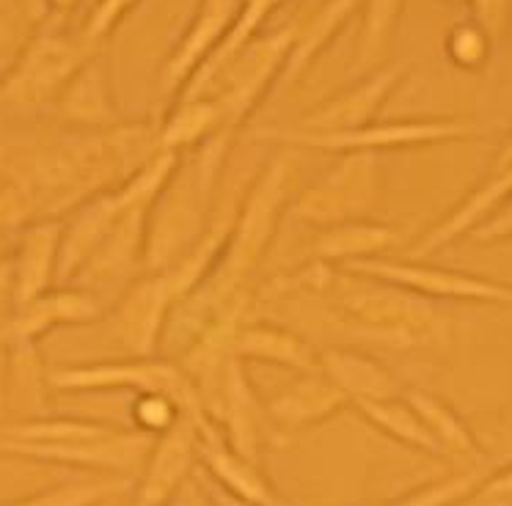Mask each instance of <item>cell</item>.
<instances>
[{"label":"cell","mask_w":512,"mask_h":506,"mask_svg":"<svg viewBox=\"0 0 512 506\" xmlns=\"http://www.w3.org/2000/svg\"><path fill=\"white\" fill-rule=\"evenodd\" d=\"M510 198L512 165L510 168H504V171H493V176H490L485 185H479L477 190H471L449 215H444V218L435 223L433 229L416 240V245L408 251V259L430 256V253L438 251V248H444V245H449V242L457 240V237L471 234V231L479 229L485 220L493 218Z\"/></svg>","instance_id":"obj_15"},{"label":"cell","mask_w":512,"mask_h":506,"mask_svg":"<svg viewBox=\"0 0 512 506\" xmlns=\"http://www.w3.org/2000/svg\"><path fill=\"white\" fill-rule=\"evenodd\" d=\"M356 11V3H325V6H317V9L309 11L301 25H292L295 33H292V47L290 55H287V64H284V72H281L279 86H295L306 75V69L314 64V58L328 50V44L334 42L336 33L342 31V25Z\"/></svg>","instance_id":"obj_18"},{"label":"cell","mask_w":512,"mask_h":506,"mask_svg":"<svg viewBox=\"0 0 512 506\" xmlns=\"http://www.w3.org/2000/svg\"><path fill=\"white\" fill-rule=\"evenodd\" d=\"M405 402L416 410V416L422 418L424 427L430 429V435L441 443L446 457H479V443L474 432L438 396L413 388L405 394Z\"/></svg>","instance_id":"obj_25"},{"label":"cell","mask_w":512,"mask_h":506,"mask_svg":"<svg viewBox=\"0 0 512 506\" xmlns=\"http://www.w3.org/2000/svg\"><path fill=\"white\" fill-rule=\"evenodd\" d=\"M97 506H111V501H102V504H97Z\"/></svg>","instance_id":"obj_41"},{"label":"cell","mask_w":512,"mask_h":506,"mask_svg":"<svg viewBox=\"0 0 512 506\" xmlns=\"http://www.w3.org/2000/svg\"><path fill=\"white\" fill-rule=\"evenodd\" d=\"M223 130L221 108L210 97L185 99L168 108L163 127L157 130V149L182 152V149H199L201 143L210 141L212 135Z\"/></svg>","instance_id":"obj_22"},{"label":"cell","mask_w":512,"mask_h":506,"mask_svg":"<svg viewBox=\"0 0 512 506\" xmlns=\"http://www.w3.org/2000/svg\"><path fill=\"white\" fill-rule=\"evenodd\" d=\"M446 53H449L452 64L474 72V69H479L488 61L490 36L479 25H474V22H463V25H457L455 31H449V36H446Z\"/></svg>","instance_id":"obj_32"},{"label":"cell","mask_w":512,"mask_h":506,"mask_svg":"<svg viewBox=\"0 0 512 506\" xmlns=\"http://www.w3.org/2000/svg\"><path fill=\"white\" fill-rule=\"evenodd\" d=\"M394 242H397V231L391 226L372 220H350L320 231L312 253L317 264H353L380 259V253L389 251Z\"/></svg>","instance_id":"obj_20"},{"label":"cell","mask_w":512,"mask_h":506,"mask_svg":"<svg viewBox=\"0 0 512 506\" xmlns=\"http://www.w3.org/2000/svg\"><path fill=\"white\" fill-rule=\"evenodd\" d=\"M405 69H408V64L400 61V64L380 66L375 72H369L350 88L339 91L331 99H325L323 105L309 110L298 130L331 135V132H353L375 124L378 110L394 94V88L400 86Z\"/></svg>","instance_id":"obj_9"},{"label":"cell","mask_w":512,"mask_h":506,"mask_svg":"<svg viewBox=\"0 0 512 506\" xmlns=\"http://www.w3.org/2000/svg\"><path fill=\"white\" fill-rule=\"evenodd\" d=\"M400 14L402 3H369L364 11V31L358 39L356 69H372L383 58Z\"/></svg>","instance_id":"obj_29"},{"label":"cell","mask_w":512,"mask_h":506,"mask_svg":"<svg viewBox=\"0 0 512 506\" xmlns=\"http://www.w3.org/2000/svg\"><path fill=\"white\" fill-rule=\"evenodd\" d=\"M204 413L185 410L174 427L157 435L144 460V476L135 490V506H168L182 484L193 476V462L199 460V418Z\"/></svg>","instance_id":"obj_8"},{"label":"cell","mask_w":512,"mask_h":506,"mask_svg":"<svg viewBox=\"0 0 512 506\" xmlns=\"http://www.w3.org/2000/svg\"><path fill=\"white\" fill-rule=\"evenodd\" d=\"M485 479L482 471H466L455 473V476H446L441 482L427 484L422 490H416L411 495H402L397 501H391L386 506H452L457 501H463L466 495L477 490L479 484Z\"/></svg>","instance_id":"obj_31"},{"label":"cell","mask_w":512,"mask_h":506,"mask_svg":"<svg viewBox=\"0 0 512 506\" xmlns=\"http://www.w3.org/2000/svg\"><path fill=\"white\" fill-rule=\"evenodd\" d=\"M320 289H334V308L345 325L389 347H433L449 336V319L427 300L375 278L328 273Z\"/></svg>","instance_id":"obj_2"},{"label":"cell","mask_w":512,"mask_h":506,"mask_svg":"<svg viewBox=\"0 0 512 506\" xmlns=\"http://www.w3.org/2000/svg\"><path fill=\"white\" fill-rule=\"evenodd\" d=\"M171 308H174V300L168 295L163 275H149L130 289V295L124 297L122 306L116 311L119 339L138 358H155L163 344V330L171 317Z\"/></svg>","instance_id":"obj_14"},{"label":"cell","mask_w":512,"mask_h":506,"mask_svg":"<svg viewBox=\"0 0 512 506\" xmlns=\"http://www.w3.org/2000/svg\"><path fill=\"white\" fill-rule=\"evenodd\" d=\"M477 121L471 119H416V121H389V124H369L353 132H268L276 141L292 146H309L325 152H378V149H400V146H424V143H444L471 138L479 132Z\"/></svg>","instance_id":"obj_6"},{"label":"cell","mask_w":512,"mask_h":506,"mask_svg":"<svg viewBox=\"0 0 512 506\" xmlns=\"http://www.w3.org/2000/svg\"><path fill=\"white\" fill-rule=\"evenodd\" d=\"M185 410L179 407L174 396L168 394H141L133 402L130 416L138 424V429H144L149 435H163L174 427Z\"/></svg>","instance_id":"obj_33"},{"label":"cell","mask_w":512,"mask_h":506,"mask_svg":"<svg viewBox=\"0 0 512 506\" xmlns=\"http://www.w3.org/2000/svg\"><path fill=\"white\" fill-rule=\"evenodd\" d=\"M378 160L372 152H347L317 185L306 187L295 212L314 226H336L367 215L378 201Z\"/></svg>","instance_id":"obj_4"},{"label":"cell","mask_w":512,"mask_h":506,"mask_svg":"<svg viewBox=\"0 0 512 506\" xmlns=\"http://www.w3.org/2000/svg\"><path fill=\"white\" fill-rule=\"evenodd\" d=\"M262 416L268 413L259 405V396L245 374V363L240 358H232L223 369L218 396L207 418L218 424L226 443L240 457L259 465L262 462Z\"/></svg>","instance_id":"obj_10"},{"label":"cell","mask_w":512,"mask_h":506,"mask_svg":"<svg viewBox=\"0 0 512 506\" xmlns=\"http://www.w3.org/2000/svg\"><path fill=\"white\" fill-rule=\"evenodd\" d=\"M345 407H350V396L328 374L317 369V372H301V377L284 385L265 405V413L284 432H301L325 424Z\"/></svg>","instance_id":"obj_13"},{"label":"cell","mask_w":512,"mask_h":506,"mask_svg":"<svg viewBox=\"0 0 512 506\" xmlns=\"http://www.w3.org/2000/svg\"><path fill=\"white\" fill-rule=\"evenodd\" d=\"M347 273L375 278L383 284L400 286L419 297H455V300H482V303H512V286L490 281L482 275L441 270L416 262H389V259H367V262L345 264Z\"/></svg>","instance_id":"obj_7"},{"label":"cell","mask_w":512,"mask_h":506,"mask_svg":"<svg viewBox=\"0 0 512 506\" xmlns=\"http://www.w3.org/2000/svg\"><path fill=\"white\" fill-rule=\"evenodd\" d=\"M512 165V135L507 138V143L501 146L499 157H496V171H504V168H510Z\"/></svg>","instance_id":"obj_40"},{"label":"cell","mask_w":512,"mask_h":506,"mask_svg":"<svg viewBox=\"0 0 512 506\" xmlns=\"http://www.w3.org/2000/svg\"><path fill=\"white\" fill-rule=\"evenodd\" d=\"M72 64H75V55L67 44L45 39L25 55L23 66L17 69V75H12L9 94L28 99L45 97L50 94V88H56L72 72Z\"/></svg>","instance_id":"obj_24"},{"label":"cell","mask_w":512,"mask_h":506,"mask_svg":"<svg viewBox=\"0 0 512 506\" xmlns=\"http://www.w3.org/2000/svg\"><path fill=\"white\" fill-rule=\"evenodd\" d=\"M232 355L240 361H262L298 369V372H317V350L298 333L273 325V322H251L245 319L234 333Z\"/></svg>","instance_id":"obj_16"},{"label":"cell","mask_w":512,"mask_h":506,"mask_svg":"<svg viewBox=\"0 0 512 506\" xmlns=\"http://www.w3.org/2000/svg\"><path fill=\"white\" fill-rule=\"evenodd\" d=\"M105 66L89 64L86 69H80V75L75 77V86L67 91V105L69 116H75L80 121H91V124H100L113 113L111 91H108V80H105Z\"/></svg>","instance_id":"obj_28"},{"label":"cell","mask_w":512,"mask_h":506,"mask_svg":"<svg viewBox=\"0 0 512 506\" xmlns=\"http://www.w3.org/2000/svg\"><path fill=\"white\" fill-rule=\"evenodd\" d=\"M361 418H367V424L380 429L386 438L397 440L408 449L424 451V454H435V457H446L441 443L430 435V429L424 427V421L416 416L405 399L394 396V399H369V402H353Z\"/></svg>","instance_id":"obj_23"},{"label":"cell","mask_w":512,"mask_h":506,"mask_svg":"<svg viewBox=\"0 0 512 506\" xmlns=\"http://www.w3.org/2000/svg\"><path fill=\"white\" fill-rule=\"evenodd\" d=\"M196 454H199V468L212 482L221 484L223 490H229L243 501H251L256 506H279V498L270 487L268 476L256 462L245 460L237 451L226 443L223 432L212 418H199V443H196Z\"/></svg>","instance_id":"obj_12"},{"label":"cell","mask_w":512,"mask_h":506,"mask_svg":"<svg viewBox=\"0 0 512 506\" xmlns=\"http://www.w3.org/2000/svg\"><path fill=\"white\" fill-rule=\"evenodd\" d=\"M292 33L295 31L290 25V28L254 39L237 55V61L212 83L207 97L215 99L221 108L223 135H232L279 83L287 55H290Z\"/></svg>","instance_id":"obj_3"},{"label":"cell","mask_w":512,"mask_h":506,"mask_svg":"<svg viewBox=\"0 0 512 506\" xmlns=\"http://www.w3.org/2000/svg\"><path fill=\"white\" fill-rule=\"evenodd\" d=\"M97 317V303L89 295H75V292H61L53 297H36L17 317L0 330L3 341H31L56 322H86Z\"/></svg>","instance_id":"obj_21"},{"label":"cell","mask_w":512,"mask_h":506,"mask_svg":"<svg viewBox=\"0 0 512 506\" xmlns=\"http://www.w3.org/2000/svg\"><path fill=\"white\" fill-rule=\"evenodd\" d=\"M471 11H474V25H479L488 36H496V33L504 31L507 17H510L507 3H474Z\"/></svg>","instance_id":"obj_36"},{"label":"cell","mask_w":512,"mask_h":506,"mask_svg":"<svg viewBox=\"0 0 512 506\" xmlns=\"http://www.w3.org/2000/svg\"><path fill=\"white\" fill-rule=\"evenodd\" d=\"M56 388L67 391H91V388H133L138 394L174 396L182 410L204 413L199 394L182 372L177 361L168 358H135L119 363H91V366H69L53 374ZM207 416V413H204Z\"/></svg>","instance_id":"obj_5"},{"label":"cell","mask_w":512,"mask_h":506,"mask_svg":"<svg viewBox=\"0 0 512 506\" xmlns=\"http://www.w3.org/2000/svg\"><path fill=\"white\" fill-rule=\"evenodd\" d=\"M237 11L240 6H234V3H201L196 9L188 22V31L182 33V39L163 64L160 86H163L168 102H174L182 94V88L190 83V77L204 66V61L215 50V44L229 31Z\"/></svg>","instance_id":"obj_11"},{"label":"cell","mask_w":512,"mask_h":506,"mask_svg":"<svg viewBox=\"0 0 512 506\" xmlns=\"http://www.w3.org/2000/svg\"><path fill=\"white\" fill-rule=\"evenodd\" d=\"M273 3L268 0H259V3H243L240 11H237V17L229 25V31L223 33V39L215 44V50L212 55L204 61L196 75L190 77V83L182 88V94H179L174 102H185V99H201L207 97V91L212 88V83L218 80V77L229 69V66L237 61V55L243 53L248 44L256 39V31L262 28V22L268 20L270 14H273ZM171 102V105H174Z\"/></svg>","instance_id":"obj_19"},{"label":"cell","mask_w":512,"mask_h":506,"mask_svg":"<svg viewBox=\"0 0 512 506\" xmlns=\"http://www.w3.org/2000/svg\"><path fill=\"white\" fill-rule=\"evenodd\" d=\"M196 473L201 476V482L207 484V490H210V495L215 498V504H218V506H256V504H251V501H243V498H237V495H232L229 490H223L221 484L212 482L210 476L201 471V468H196Z\"/></svg>","instance_id":"obj_39"},{"label":"cell","mask_w":512,"mask_h":506,"mask_svg":"<svg viewBox=\"0 0 512 506\" xmlns=\"http://www.w3.org/2000/svg\"><path fill=\"white\" fill-rule=\"evenodd\" d=\"M12 399L9 407L20 413H36L42 407V372L36 361L31 341H17L12 344Z\"/></svg>","instance_id":"obj_30"},{"label":"cell","mask_w":512,"mask_h":506,"mask_svg":"<svg viewBox=\"0 0 512 506\" xmlns=\"http://www.w3.org/2000/svg\"><path fill=\"white\" fill-rule=\"evenodd\" d=\"M119 429L78 418H53V421H23L0 429V440L14 443H75V440L111 438Z\"/></svg>","instance_id":"obj_27"},{"label":"cell","mask_w":512,"mask_h":506,"mask_svg":"<svg viewBox=\"0 0 512 506\" xmlns=\"http://www.w3.org/2000/svg\"><path fill=\"white\" fill-rule=\"evenodd\" d=\"M320 372L328 374L353 402H369V399H394L400 396L397 377L375 358L364 352L342 350V347H328L317 352Z\"/></svg>","instance_id":"obj_17"},{"label":"cell","mask_w":512,"mask_h":506,"mask_svg":"<svg viewBox=\"0 0 512 506\" xmlns=\"http://www.w3.org/2000/svg\"><path fill=\"white\" fill-rule=\"evenodd\" d=\"M232 135H212L196 149V157L179 160L177 171L160 190L149 209L146 226V262L160 273L177 264L210 229V212L215 185L221 179Z\"/></svg>","instance_id":"obj_1"},{"label":"cell","mask_w":512,"mask_h":506,"mask_svg":"<svg viewBox=\"0 0 512 506\" xmlns=\"http://www.w3.org/2000/svg\"><path fill=\"white\" fill-rule=\"evenodd\" d=\"M168 506H218V504H215V498H212L210 490H207V484L201 482L199 473L193 471V476L179 487L177 493H174V498L168 501Z\"/></svg>","instance_id":"obj_37"},{"label":"cell","mask_w":512,"mask_h":506,"mask_svg":"<svg viewBox=\"0 0 512 506\" xmlns=\"http://www.w3.org/2000/svg\"><path fill=\"white\" fill-rule=\"evenodd\" d=\"M122 482H97V484H78V487H64V490H53V493L36 495L28 498L17 506H97L108 501Z\"/></svg>","instance_id":"obj_34"},{"label":"cell","mask_w":512,"mask_h":506,"mask_svg":"<svg viewBox=\"0 0 512 506\" xmlns=\"http://www.w3.org/2000/svg\"><path fill=\"white\" fill-rule=\"evenodd\" d=\"M9 300L17 303V275H14V264L9 259L0 262V308Z\"/></svg>","instance_id":"obj_38"},{"label":"cell","mask_w":512,"mask_h":506,"mask_svg":"<svg viewBox=\"0 0 512 506\" xmlns=\"http://www.w3.org/2000/svg\"><path fill=\"white\" fill-rule=\"evenodd\" d=\"M471 237L477 242H496L512 237V198L496 212V215H493V218L485 220L479 229L471 231Z\"/></svg>","instance_id":"obj_35"},{"label":"cell","mask_w":512,"mask_h":506,"mask_svg":"<svg viewBox=\"0 0 512 506\" xmlns=\"http://www.w3.org/2000/svg\"><path fill=\"white\" fill-rule=\"evenodd\" d=\"M58 253V229L56 226H39L23 242L20 262L14 264L17 275V303H31L42 297L45 286L53 275V262Z\"/></svg>","instance_id":"obj_26"}]
</instances>
